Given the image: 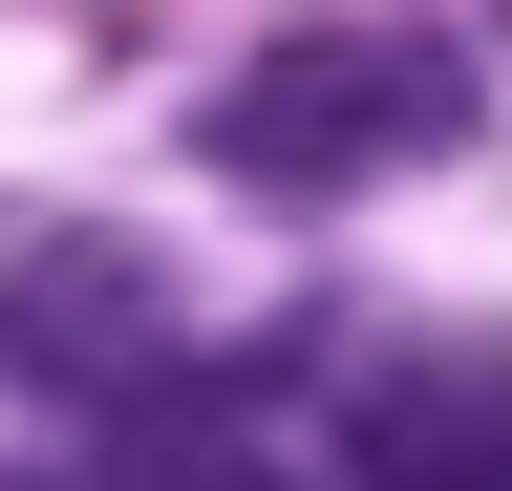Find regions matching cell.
<instances>
[{
    "mask_svg": "<svg viewBox=\"0 0 512 491\" xmlns=\"http://www.w3.org/2000/svg\"><path fill=\"white\" fill-rule=\"evenodd\" d=\"M192 150L235 171V193H363V171H427V150H470V65H448L427 22H299V43H256V65L192 107Z\"/></svg>",
    "mask_w": 512,
    "mask_h": 491,
    "instance_id": "1",
    "label": "cell"
},
{
    "mask_svg": "<svg viewBox=\"0 0 512 491\" xmlns=\"http://www.w3.org/2000/svg\"><path fill=\"white\" fill-rule=\"evenodd\" d=\"M0 363L128 427L150 385H192V321H171V278L128 257V235H86V214H0Z\"/></svg>",
    "mask_w": 512,
    "mask_h": 491,
    "instance_id": "2",
    "label": "cell"
},
{
    "mask_svg": "<svg viewBox=\"0 0 512 491\" xmlns=\"http://www.w3.org/2000/svg\"><path fill=\"white\" fill-rule=\"evenodd\" d=\"M320 491H512V363H384Z\"/></svg>",
    "mask_w": 512,
    "mask_h": 491,
    "instance_id": "3",
    "label": "cell"
},
{
    "mask_svg": "<svg viewBox=\"0 0 512 491\" xmlns=\"http://www.w3.org/2000/svg\"><path fill=\"white\" fill-rule=\"evenodd\" d=\"M107 491H299V470L256 449V406L214 385V363H192V385H150V406L107 427Z\"/></svg>",
    "mask_w": 512,
    "mask_h": 491,
    "instance_id": "4",
    "label": "cell"
}]
</instances>
